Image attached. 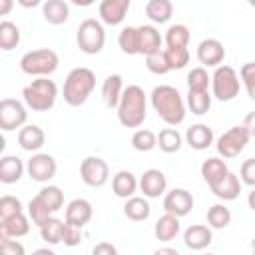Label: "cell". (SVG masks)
<instances>
[{
  "instance_id": "6da1fadb",
  "label": "cell",
  "mask_w": 255,
  "mask_h": 255,
  "mask_svg": "<svg viewBox=\"0 0 255 255\" xmlns=\"http://www.w3.org/2000/svg\"><path fill=\"white\" fill-rule=\"evenodd\" d=\"M149 102H151V108L155 110V114L167 126L175 128L185 120V102H183L181 94L177 92V88L167 86V84L155 86L151 90Z\"/></svg>"
},
{
  "instance_id": "7a4b0ae2",
  "label": "cell",
  "mask_w": 255,
  "mask_h": 255,
  "mask_svg": "<svg viewBox=\"0 0 255 255\" xmlns=\"http://www.w3.org/2000/svg\"><path fill=\"white\" fill-rule=\"evenodd\" d=\"M147 118V96L145 92L131 84L124 90L118 104V120L124 128H139Z\"/></svg>"
},
{
  "instance_id": "3957f363",
  "label": "cell",
  "mask_w": 255,
  "mask_h": 255,
  "mask_svg": "<svg viewBox=\"0 0 255 255\" xmlns=\"http://www.w3.org/2000/svg\"><path fill=\"white\" fill-rule=\"evenodd\" d=\"M96 88V74L90 68H74L64 80V102L72 108L84 106Z\"/></svg>"
},
{
  "instance_id": "277c9868",
  "label": "cell",
  "mask_w": 255,
  "mask_h": 255,
  "mask_svg": "<svg viewBox=\"0 0 255 255\" xmlns=\"http://www.w3.org/2000/svg\"><path fill=\"white\" fill-rule=\"evenodd\" d=\"M26 108L32 112H48L58 100V86L50 78H36L22 90Z\"/></svg>"
},
{
  "instance_id": "5b68a950",
  "label": "cell",
  "mask_w": 255,
  "mask_h": 255,
  "mask_svg": "<svg viewBox=\"0 0 255 255\" xmlns=\"http://www.w3.org/2000/svg\"><path fill=\"white\" fill-rule=\"evenodd\" d=\"M60 58L54 50L50 48H40V50H30L20 58V70L28 76L36 78H48L58 70Z\"/></svg>"
},
{
  "instance_id": "8992f818",
  "label": "cell",
  "mask_w": 255,
  "mask_h": 255,
  "mask_svg": "<svg viewBox=\"0 0 255 255\" xmlns=\"http://www.w3.org/2000/svg\"><path fill=\"white\" fill-rule=\"evenodd\" d=\"M76 42L78 48L84 54H100L106 44V30L104 24L96 18H86L76 32Z\"/></svg>"
},
{
  "instance_id": "52a82bcc",
  "label": "cell",
  "mask_w": 255,
  "mask_h": 255,
  "mask_svg": "<svg viewBox=\"0 0 255 255\" xmlns=\"http://www.w3.org/2000/svg\"><path fill=\"white\" fill-rule=\"evenodd\" d=\"M239 76L231 66H219L215 68L211 76V92L219 102H231L239 96Z\"/></svg>"
},
{
  "instance_id": "ba28073f",
  "label": "cell",
  "mask_w": 255,
  "mask_h": 255,
  "mask_svg": "<svg viewBox=\"0 0 255 255\" xmlns=\"http://www.w3.org/2000/svg\"><path fill=\"white\" fill-rule=\"evenodd\" d=\"M249 139H251V135H249V131L241 124V126H233L227 131H223L219 135L215 147H217V153L223 159H233V157H237L245 149V145L249 143Z\"/></svg>"
},
{
  "instance_id": "9c48e42d",
  "label": "cell",
  "mask_w": 255,
  "mask_h": 255,
  "mask_svg": "<svg viewBox=\"0 0 255 255\" xmlns=\"http://www.w3.org/2000/svg\"><path fill=\"white\" fill-rule=\"evenodd\" d=\"M80 177L90 187H102L110 179V165L100 155H88L80 163Z\"/></svg>"
},
{
  "instance_id": "30bf717a",
  "label": "cell",
  "mask_w": 255,
  "mask_h": 255,
  "mask_svg": "<svg viewBox=\"0 0 255 255\" xmlns=\"http://www.w3.org/2000/svg\"><path fill=\"white\" fill-rule=\"evenodd\" d=\"M28 122V112H26V104L14 100V98H4L0 102V128L4 131H12V129H22Z\"/></svg>"
},
{
  "instance_id": "8fae6325",
  "label": "cell",
  "mask_w": 255,
  "mask_h": 255,
  "mask_svg": "<svg viewBox=\"0 0 255 255\" xmlns=\"http://www.w3.org/2000/svg\"><path fill=\"white\" fill-rule=\"evenodd\" d=\"M26 171H28V175H30L32 181L46 183V181H50V179L56 175L58 163H56V159H54L50 153H40V151H38V153H34V155L28 159Z\"/></svg>"
},
{
  "instance_id": "7c38bea8",
  "label": "cell",
  "mask_w": 255,
  "mask_h": 255,
  "mask_svg": "<svg viewBox=\"0 0 255 255\" xmlns=\"http://www.w3.org/2000/svg\"><path fill=\"white\" fill-rule=\"evenodd\" d=\"M163 209L175 217H185L193 209V195L183 187H173L163 195Z\"/></svg>"
},
{
  "instance_id": "4fadbf2b",
  "label": "cell",
  "mask_w": 255,
  "mask_h": 255,
  "mask_svg": "<svg viewBox=\"0 0 255 255\" xmlns=\"http://www.w3.org/2000/svg\"><path fill=\"white\" fill-rule=\"evenodd\" d=\"M165 189H167V179L161 169H155V167L145 169L143 175L139 177V191L147 199H155V197L163 195Z\"/></svg>"
},
{
  "instance_id": "5bb4252c",
  "label": "cell",
  "mask_w": 255,
  "mask_h": 255,
  "mask_svg": "<svg viewBox=\"0 0 255 255\" xmlns=\"http://www.w3.org/2000/svg\"><path fill=\"white\" fill-rule=\"evenodd\" d=\"M197 60L207 68H219L225 60V48L217 38L201 40L197 46Z\"/></svg>"
},
{
  "instance_id": "9a60e30c",
  "label": "cell",
  "mask_w": 255,
  "mask_h": 255,
  "mask_svg": "<svg viewBox=\"0 0 255 255\" xmlns=\"http://www.w3.org/2000/svg\"><path fill=\"white\" fill-rule=\"evenodd\" d=\"M129 10V0H102L98 6L102 24L118 26L124 22L126 14Z\"/></svg>"
},
{
  "instance_id": "2e32d148",
  "label": "cell",
  "mask_w": 255,
  "mask_h": 255,
  "mask_svg": "<svg viewBox=\"0 0 255 255\" xmlns=\"http://www.w3.org/2000/svg\"><path fill=\"white\" fill-rule=\"evenodd\" d=\"M92 215H94L92 203L88 199H84V197H76V199H72L68 203L64 221L70 223V225H76V227H84L86 223H90Z\"/></svg>"
},
{
  "instance_id": "e0dca14e",
  "label": "cell",
  "mask_w": 255,
  "mask_h": 255,
  "mask_svg": "<svg viewBox=\"0 0 255 255\" xmlns=\"http://www.w3.org/2000/svg\"><path fill=\"white\" fill-rule=\"evenodd\" d=\"M213 239V233H211V227L209 225H189L185 231H183V243L187 249L191 251H201L205 249Z\"/></svg>"
},
{
  "instance_id": "ac0fdd59",
  "label": "cell",
  "mask_w": 255,
  "mask_h": 255,
  "mask_svg": "<svg viewBox=\"0 0 255 255\" xmlns=\"http://www.w3.org/2000/svg\"><path fill=\"white\" fill-rule=\"evenodd\" d=\"M30 231V217L18 213L8 219H0V239H18Z\"/></svg>"
},
{
  "instance_id": "d6986e66",
  "label": "cell",
  "mask_w": 255,
  "mask_h": 255,
  "mask_svg": "<svg viewBox=\"0 0 255 255\" xmlns=\"http://www.w3.org/2000/svg\"><path fill=\"white\" fill-rule=\"evenodd\" d=\"M137 189H139V179L128 169H122L112 177V191L122 199L133 197Z\"/></svg>"
},
{
  "instance_id": "ffe728a7",
  "label": "cell",
  "mask_w": 255,
  "mask_h": 255,
  "mask_svg": "<svg viewBox=\"0 0 255 255\" xmlns=\"http://www.w3.org/2000/svg\"><path fill=\"white\" fill-rule=\"evenodd\" d=\"M44 141H46V133L36 124H26L18 131V145L24 151H38L44 145Z\"/></svg>"
},
{
  "instance_id": "44dd1931",
  "label": "cell",
  "mask_w": 255,
  "mask_h": 255,
  "mask_svg": "<svg viewBox=\"0 0 255 255\" xmlns=\"http://www.w3.org/2000/svg\"><path fill=\"white\" fill-rule=\"evenodd\" d=\"M185 141L191 149L203 151L213 143V131L207 124H193L191 128H187L185 131Z\"/></svg>"
},
{
  "instance_id": "7402d4cb",
  "label": "cell",
  "mask_w": 255,
  "mask_h": 255,
  "mask_svg": "<svg viewBox=\"0 0 255 255\" xmlns=\"http://www.w3.org/2000/svg\"><path fill=\"white\" fill-rule=\"evenodd\" d=\"M179 231H181L179 217H175V215H171V213H163V215L155 221V225H153V235H155V239H159V241H163V243L173 241V239L179 235Z\"/></svg>"
},
{
  "instance_id": "603a6c76",
  "label": "cell",
  "mask_w": 255,
  "mask_h": 255,
  "mask_svg": "<svg viewBox=\"0 0 255 255\" xmlns=\"http://www.w3.org/2000/svg\"><path fill=\"white\" fill-rule=\"evenodd\" d=\"M209 189L213 191L215 197H219V199H223V201H233V199H237L239 193H241V179H239V175H235L233 171H229L221 181H217V183L211 185Z\"/></svg>"
},
{
  "instance_id": "cb8c5ba5",
  "label": "cell",
  "mask_w": 255,
  "mask_h": 255,
  "mask_svg": "<svg viewBox=\"0 0 255 255\" xmlns=\"http://www.w3.org/2000/svg\"><path fill=\"white\" fill-rule=\"evenodd\" d=\"M137 32H139V54L143 56H149L157 50H163L161 48V34L157 32L155 26L151 24H143V26H137Z\"/></svg>"
},
{
  "instance_id": "d4e9b609",
  "label": "cell",
  "mask_w": 255,
  "mask_h": 255,
  "mask_svg": "<svg viewBox=\"0 0 255 255\" xmlns=\"http://www.w3.org/2000/svg\"><path fill=\"white\" fill-rule=\"evenodd\" d=\"M42 16L48 24L60 26L70 18V6L66 0H46L42 4Z\"/></svg>"
},
{
  "instance_id": "484cf974",
  "label": "cell",
  "mask_w": 255,
  "mask_h": 255,
  "mask_svg": "<svg viewBox=\"0 0 255 255\" xmlns=\"http://www.w3.org/2000/svg\"><path fill=\"white\" fill-rule=\"evenodd\" d=\"M124 82H122V76L120 74H110L104 84H102V98L106 102V106L112 110L116 108L118 110V104L122 100V94H124Z\"/></svg>"
},
{
  "instance_id": "4316f807",
  "label": "cell",
  "mask_w": 255,
  "mask_h": 255,
  "mask_svg": "<svg viewBox=\"0 0 255 255\" xmlns=\"http://www.w3.org/2000/svg\"><path fill=\"white\" fill-rule=\"evenodd\" d=\"M24 163L18 155H4L0 159V181L10 185V183H16L22 175H24Z\"/></svg>"
},
{
  "instance_id": "83f0119b",
  "label": "cell",
  "mask_w": 255,
  "mask_h": 255,
  "mask_svg": "<svg viewBox=\"0 0 255 255\" xmlns=\"http://www.w3.org/2000/svg\"><path fill=\"white\" fill-rule=\"evenodd\" d=\"M229 173V167L225 163V159L221 157H207L201 163V177L207 181V185H215L217 181H221L225 175Z\"/></svg>"
},
{
  "instance_id": "f1b7e54d",
  "label": "cell",
  "mask_w": 255,
  "mask_h": 255,
  "mask_svg": "<svg viewBox=\"0 0 255 255\" xmlns=\"http://www.w3.org/2000/svg\"><path fill=\"white\" fill-rule=\"evenodd\" d=\"M149 213H151V207H149L147 197L133 195V197L126 199V203H124V215L131 221H145L149 217Z\"/></svg>"
},
{
  "instance_id": "f546056e",
  "label": "cell",
  "mask_w": 255,
  "mask_h": 255,
  "mask_svg": "<svg viewBox=\"0 0 255 255\" xmlns=\"http://www.w3.org/2000/svg\"><path fill=\"white\" fill-rule=\"evenodd\" d=\"M171 14H173V4L169 0H149V2H145V16L153 24L169 22Z\"/></svg>"
},
{
  "instance_id": "4dcf8cb0",
  "label": "cell",
  "mask_w": 255,
  "mask_h": 255,
  "mask_svg": "<svg viewBox=\"0 0 255 255\" xmlns=\"http://www.w3.org/2000/svg\"><path fill=\"white\" fill-rule=\"evenodd\" d=\"M157 145L163 153H175L183 145V137L175 128H163L157 133Z\"/></svg>"
},
{
  "instance_id": "1f68e13d",
  "label": "cell",
  "mask_w": 255,
  "mask_h": 255,
  "mask_svg": "<svg viewBox=\"0 0 255 255\" xmlns=\"http://www.w3.org/2000/svg\"><path fill=\"white\" fill-rule=\"evenodd\" d=\"M64 227L66 221L58 219V217H50L42 227H40V237L48 243V245H58L64 239Z\"/></svg>"
},
{
  "instance_id": "d6a6232c",
  "label": "cell",
  "mask_w": 255,
  "mask_h": 255,
  "mask_svg": "<svg viewBox=\"0 0 255 255\" xmlns=\"http://www.w3.org/2000/svg\"><path fill=\"white\" fill-rule=\"evenodd\" d=\"M118 44H120L122 52L128 54V56L139 54V32H137V26L122 28V32L118 36Z\"/></svg>"
},
{
  "instance_id": "836d02e7",
  "label": "cell",
  "mask_w": 255,
  "mask_h": 255,
  "mask_svg": "<svg viewBox=\"0 0 255 255\" xmlns=\"http://www.w3.org/2000/svg\"><path fill=\"white\" fill-rule=\"evenodd\" d=\"M18 44H20V28L10 20H2L0 22V48L8 52V50H14Z\"/></svg>"
},
{
  "instance_id": "e575fe53",
  "label": "cell",
  "mask_w": 255,
  "mask_h": 255,
  "mask_svg": "<svg viewBox=\"0 0 255 255\" xmlns=\"http://www.w3.org/2000/svg\"><path fill=\"white\" fill-rule=\"evenodd\" d=\"M165 46L167 48H187L189 44V28L185 24H173L165 32Z\"/></svg>"
},
{
  "instance_id": "d590c367",
  "label": "cell",
  "mask_w": 255,
  "mask_h": 255,
  "mask_svg": "<svg viewBox=\"0 0 255 255\" xmlns=\"http://www.w3.org/2000/svg\"><path fill=\"white\" fill-rule=\"evenodd\" d=\"M28 217H30V221H32L34 225L42 227L50 217H54V213L48 209V205H46L38 195H34V197L28 201Z\"/></svg>"
},
{
  "instance_id": "8d00e7d4",
  "label": "cell",
  "mask_w": 255,
  "mask_h": 255,
  "mask_svg": "<svg viewBox=\"0 0 255 255\" xmlns=\"http://www.w3.org/2000/svg\"><path fill=\"white\" fill-rule=\"evenodd\" d=\"M207 223L211 229H225L231 223V211L223 203H215L207 209Z\"/></svg>"
},
{
  "instance_id": "74e56055",
  "label": "cell",
  "mask_w": 255,
  "mask_h": 255,
  "mask_svg": "<svg viewBox=\"0 0 255 255\" xmlns=\"http://www.w3.org/2000/svg\"><path fill=\"white\" fill-rule=\"evenodd\" d=\"M38 197L48 205V209L52 213L60 211L64 207V191L58 187V185H46L38 191Z\"/></svg>"
},
{
  "instance_id": "f35d334b",
  "label": "cell",
  "mask_w": 255,
  "mask_h": 255,
  "mask_svg": "<svg viewBox=\"0 0 255 255\" xmlns=\"http://www.w3.org/2000/svg\"><path fill=\"white\" fill-rule=\"evenodd\" d=\"M187 108L191 110V114L195 116H203L209 112L211 108V94L207 92H187Z\"/></svg>"
},
{
  "instance_id": "ab89813d",
  "label": "cell",
  "mask_w": 255,
  "mask_h": 255,
  "mask_svg": "<svg viewBox=\"0 0 255 255\" xmlns=\"http://www.w3.org/2000/svg\"><path fill=\"white\" fill-rule=\"evenodd\" d=\"M211 84V76L207 74V70L203 66H197V68H191L189 74H187V88L191 92H207Z\"/></svg>"
},
{
  "instance_id": "60d3db41",
  "label": "cell",
  "mask_w": 255,
  "mask_h": 255,
  "mask_svg": "<svg viewBox=\"0 0 255 255\" xmlns=\"http://www.w3.org/2000/svg\"><path fill=\"white\" fill-rule=\"evenodd\" d=\"M157 145V135L151 131V129H135L133 135H131V147L137 149V151H151L153 147Z\"/></svg>"
},
{
  "instance_id": "b9f144b4",
  "label": "cell",
  "mask_w": 255,
  "mask_h": 255,
  "mask_svg": "<svg viewBox=\"0 0 255 255\" xmlns=\"http://www.w3.org/2000/svg\"><path fill=\"white\" fill-rule=\"evenodd\" d=\"M145 68L155 74V76H163L167 72H171L169 64H167V56H165V50H157L149 56H145Z\"/></svg>"
},
{
  "instance_id": "7bdbcfd3",
  "label": "cell",
  "mask_w": 255,
  "mask_h": 255,
  "mask_svg": "<svg viewBox=\"0 0 255 255\" xmlns=\"http://www.w3.org/2000/svg\"><path fill=\"white\" fill-rule=\"evenodd\" d=\"M18 213H24L22 201L18 197H14V195H2L0 197V219L14 217Z\"/></svg>"
},
{
  "instance_id": "ee69618b",
  "label": "cell",
  "mask_w": 255,
  "mask_h": 255,
  "mask_svg": "<svg viewBox=\"0 0 255 255\" xmlns=\"http://www.w3.org/2000/svg\"><path fill=\"white\" fill-rule=\"evenodd\" d=\"M167 64L171 70H181L189 64V50L187 48H165Z\"/></svg>"
},
{
  "instance_id": "f6af8a7d",
  "label": "cell",
  "mask_w": 255,
  "mask_h": 255,
  "mask_svg": "<svg viewBox=\"0 0 255 255\" xmlns=\"http://www.w3.org/2000/svg\"><path fill=\"white\" fill-rule=\"evenodd\" d=\"M239 78L247 90V96L255 102V62H247L239 70Z\"/></svg>"
},
{
  "instance_id": "bcb514c9",
  "label": "cell",
  "mask_w": 255,
  "mask_h": 255,
  "mask_svg": "<svg viewBox=\"0 0 255 255\" xmlns=\"http://www.w3.org/2000/svg\"><path fill=\"white\" fill-rule=\"evenodd\" d=\"M239 179H241V183L255 187V157H249V159H245V161L241 163Z\"/></svg>"
},
{
  "instance_id": "7dc6e473",
  "label": "cell",
  "mask_w": 255,
  "mask_h": 255,
  "mask_svg": "<svg viewBox=\"0 0 255 255\" xmlns=\"http://www.w3.org/2000/svg\"><path fill=\"white\" fill-rule=\"evenodd\" d=\"M82 237H84L82 227H76V225L66 223V227H64V239H62V243H64L66 247H76V245H80Z\"/></svg>"
},
{
  "instance_id": "c3c4849f",
  "label": "cell",
  "mask_w": 255,
  "mask_h": 255,
  "mask_svg": "<svg viewBox=\"0 0 255 255\" xmlns=\"http://www.w3.org/2000/svg\"><path fill=\"white\" fill-rule=\"evenodd\" d=\"M0 255H26V249L18 239H0Z\"/></svg>"
},
{
  "instance_id": "681fc988",
  "label": "cell",
  "mask_w": 255,
  "mask_h": 255,
  "mask_svg": "<svg viewBox=\"0 0 255 255\" xmlns=\"http://www.w3.org/2000/svg\"><path fill=\"white\" fill-rule=\"evenodd\" d=\"M92 255H118V249H116V245L110 243V241H100V243L94 245Z\"/></svg>"
},
{
  "instance_id": "f907efd6",
  "label": "cell",
  "mask_w": 255,
  "mask_h": 255,
  "mask_svg": "<svg viewBox=\"0 0 255 255\" xmlns=\"http://www.w3.org/2000/svg\"><path fill=\"white\" fill-rule=\"evenodd\" d=\"M243 128L249 131L251 137H255V112H249V114L245 116V120H243Z\"/></svg>"
},
{
  "instance_id": "816d5d0a",
  "label": "cell",
  "mask_w": 255,
  "mask_h": 255,
  "mask_svg": "<svg viewBox=\"0 0 255 255\" xmlns=\"http://www.w3.org/2000/svg\"><path fill=\"white\" fill-rule=\"evenodd\" d=\"M153 255H179V251L173 247H159L153 251Z\"/></svg>"
},
{
  "instance_id": "f5cc1de1",
  "label": "cell",
  "mask_w": 255,
  "mask_h": 255,
  "mask_svg": "<svg viewBox=\"0 0 255 255\" xmlns=\"http://www.w3.org/2000/svg\"><path fill=\"white\" fill-rule=\"evenodd\" d=\"M12 8V0H0V14H8V10Z\"/></svg>"
},
{
  "instance_id": "db71d44e",
  "label": "cell",
  "mask_w": 255,
  "mask_h": 255,
  "mask_svg": "<svg viewBox=\"0 0 255 255\" xmlns=\"http://www.w3.org/2000/svg\"><path fill=\"white\" fill-rule=\"evenodd\" d=\"M247 205H249V209L251 211H255V187L249 191V195H247Z\"/></svg>"
},
{
  "instance_id": "11a10c76",
  "label": "cell",
  "mask_w": 255,
  "mask_h": 255,
  "mask_svg": "<svg viewBox=\"0 0 255 255\" xmlns=\"http://www.w3.org/2000/svg\"><path fill=\"white\" fill-rule=\"evenodd\" d=\"M32 255H56L52 249H48V247H40V249H36Z\"/></svg>"
},
{
  "instance_id": "9f6ffc18",
  "label": "cell",
  "mask_w": 255,
  "mask_h": 255,
  "mask_svg": "<svg viewBox=\"0 0 255 255\" xmlns=\"http://www.w3.org/2000/svg\"><path fill=\"white\" fill-rule=\"evenodd\" d=\"M20 4H22V6H38L40 2H38V0H34V2H28V0H20Z\"/></svg>"
},
{
  "instance_id": "6f0895ef",
  "label": "cell",
  "mask_w": 255,
  "mask_h": 255,
  "mask_svg": "<svg viewBox=\"0 0 255 255\" xmlns=\"http://www.w3.org/2000/svg\"><path fill=\"white\" fill-rule=\"evenodd\" d=\"M251 251H253V255H255V237H253V241H251Z\"/></svg>"
},
{
  "instance_id": "680465c9",
  "label": "cell",
  "mask_w": 255,
  "mask_h": 255,
  "mask_svg": "<svg viewBox=\"0 0 255 255\" xmlns=\"http://www.w3.org/2000/svg\"><path fill=\"white\" fill-rule=\"evenodd\" d=\"M205 255H215V253H205Z\"/></svg>"
}]
</instances>
